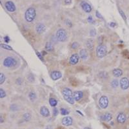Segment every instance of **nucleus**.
Returning a JSON list of instances; mask_svg holds the SVG:
<instances>
[{
	"mask_svg": "<svg viewBox=\"0 0 129 129\" xmlns=\"http://www.w3.org/2000/svg\"><path fill=\"white\" fill-rule=\"evenodd\" d=\"M62 94L63 95L64 99L66 100V101L69 103L70 104L73 105L74 103V98L72 95V92L70 89L68 88H64L62 90Z\"/></svg>",
	"mask_w": 129,
	"mask_h": 129,
	"instance_id": "obj_1",
	"label": "nucleus"
},
{
	"mask_svg": "<svg viewBox=\"0 0 129 129\" xmlns=\"http://www.w3.org/2000/svg\"><path fill=\"white\" fill-rule=\"evenodd\" d=\"M36 16V10L32 7L28 8L25 12V18L28 22H32L35 19Z\"/></svg>",
	"mask_w": 129,
	"mask_h": 129,
	"instance_id": "obj_2",
	"label": "nucleus"
},
{
	"mask_svg": "<svg viewBox=\"0 0 129 129\" xmlns=\"http://www.w3.org/2000/svg\"><path fill=\"white\" fill-rule=\"evenodd\" d=\"M56 39L60 42H64L67 39V33L65 30L63 28H59L57 32H56Z\"/></svg>",
	"mask_w": 129,
	"mask_h": 129,
	"instance_id": "obj_3",
	"label": "nucleus"
},
{
	"mask_svg": "<svg viewBox=\"0 0 129 129\" xmlns=\"http://www.w3.org/2000/svg\"><path fill=\"white\" fill-rule=\"evenodd\" d=\"M107 53V46L105 45H100L96 48V54L98 57L102 58L105 57Z\"/></svg>",
	"mask_w": 129,
	"mask_h": 129,
	"instance_id": "obj_4",
	"label": "nucleus"
},
{
	"mask_svg": "<svg viewBox=\"0 0 129 129\" xmlns=\"http://www.w3.org/2000/svg\"><path fill=\"white\" fill-rule=\"evenodd\" d=\"M16 60L14 57H6L3 61V65L7 68H10V67L14 66L16 64Z\"/></svg>",
	"mask_w": 129,
	"mask_h": 129,
	"instance_id": "obj_5",
	"label": "nucleus"
},
{
	"mask_svg": "<svg viewBox=\"0 0 129 129\" xmlns=\"http://www.w3.org/2000/svg\"><path fill=\"white\" fill-rule=\"evenodd\" d=\"M99 104H100V107L102 109H107L108 105H109V99L107 96H101L99 100Z\"/></svg>",
	"mask_w": 129,
	"mask_h": 129,
	"instance_id": "obj_6",
	"label": "nucleus"
},
{
	"mask_svg": "<svg viewBox=\"0 0 129 129\" xmlns=\"http://www.w3.org/2000/svg\"><path fill=\"white\" fill-rule=\"evenodd\" d=\"M120 87L123 90H127L129 87V80L127 77H123L120 81Z\"/></svg>",
	"mask_w": 129,
	"mask_h": 129,
	"instance_id": "obj_7",
	"label": "nucleus"
},
{
	"mask_svg": "<svg viewBox=\"0 0 129 129\" xmlns=\"http://www.w3.org/2000/svg\"><path fill=\"white\" fill-rule=\"evenodd\" d=\"M5 6L6 9L9 12H14L16 10V6H15L14 3L11 1L6 2Z\"/></svg>",
	"mask_w": 129,
	"mask_h": 129,
	"instance_id": "obj_8",
	"label": "nucleus"
},
{
	"mask_svg": "<svg viewBox=\"0 0 129 129\" xmlns=\"http://www.w3.org/2000/svg\"><path fill=\"white\" fill-rule=\"evenodd\" d=\"M79 56L77 54H74L70 56V59H69V63L72 65L77 64L79 61Z\"/></svg>",
	"mask_w": 129,
	"mask_h": 129,
	"instance_id": "obj_9",
	"label": "nucleus"
},
{
	"mask_svg": "<svg viewBox=\"0 0 129 129\" xmlns=\"http://www.w3.org/2000/svg\"><path fill=\"white\" fill-rule=\"evenodd\" d=\"M62 124L64 126H70L72 125V123H73V120L71 117H69V116H66V117H64V118L62 119Z\"/></svg>",
	"mask_w": 129,
	"mask_h": 129,
	"instance_id": "obj_10",
	"label": "nucleus"
},
{
	"mask_svg": "<svg viewBox=\"0 0 129 129\" xmlns=\"http://www.w3.org/2000/svg\"><path fill=\"white\" fill-rule=\"evenodd\" d=\"M46 30V27L43 23H38L36 27V30L38 34H43Z\"/></svg>",
	"mask_w": 129,
	"mask_h": 129,
	"instance_id": "obj_11",
	"label": "nucleus"
},
{
	"mask_svg": "<svg viewBox=\"0 0 129 129\" xmlns=\"http://www.w3.org/2000/svg\"><path fill=\"white\" fill-rule=\"evenodd\" d=\"M40 114H41V116H43V117H48L50 116V112H49V110L47 107H45V106H43V107H41L40 109Z\"/></svg>",
	"mask_w": 129,
	"mask_h": 129,
	"instance_id": "obj_12",
	"label": "nucleus"
},
{
	"mask_svg": "<svg viewBox=\"0 0 129 129\" xmlns=\"http://www.w3.org/2000/svg\"><path fill=\"white\" fill-rule=\"evenodd\" d=\"M81 7H82V9L84 10V11H85L86 12L89 13L91 12V10H92V7H91V6H90L89 3H87V2L85 1L81 2Z\"/></svg>",
	"mask_w": 129,
	"mask_h": 129,
	"instance_id": "obj_13",
	"label": "nucleus"
},
{
	"mask_svg": "<svg viewBox=\"0 0 129 129\" xmlns=\"http://www.w3.org/2000/svg\"><path fill=\"white\" fill-rule=\"evenodd\" d=\"M117 121L119 123H124L127 120V117H126L125 114L124 113H120L117 116Z\"/></svg>",
	"mask_w": 129,
	"mask_h": 129,
	"instance_id": "obj_14",
	"label": "nucleus"
},
{
	"mask_svg": "<svg viewBox=\"0 0 129 129\" xmlns=\"http://www.w3.org/2000/svg\"><path fill=\"white\" fill-rule=\"evenodd\" d=\"M62 77V74L59 71H53L51 73V78L53 80H57Z\"/></svg>",
	"mask_w": 129,
	"mask_h": 129,
	"instance_id": "obj_15",
	"label": "nucleus"
},
{
	"mask_svg": "<svg viewBox=\"0 0 129 129\" xmlns=\"http://www.w3.org/2000/svg\"><path fill=\"white\" fill-rule=\"evenodd\" d=\"M83 92L81 91H77V92H75L73 94V97L74 98V100L75 101H79L83 98Z\"/></svg>",
	"mask_w": 129,
	"mask_h": 129,
	"instance_id": "obj_16",
	"label": "nucleus"
},
{
	"mask_svg": "<svg viewBox=\"0 0 129 129\" xmlns=\"http://www.w3.org/2000/svg\"><path fill=\"white\" fill-rule=\"evenodd\" d=\"M79 57L83 60H86L88 58V52L86 49H81L79 52Z\"/></svg>",
	"mask_w": 129,
	"mask_h": 129,
	"instance_id": "obj_17",
	"label": "nucleus"
},
{
	"mask_svg": "<svg viewBox=\"0 0 129 129\" xmlns=\"http://www.w3.org/2000/svg\"><path fill=\"white\" fill-rule=\"evenodd\" d=\"M86 46L87 48L90 50H93L94 48V41L92 39H89L88 40L86 41Z\"/></svg>",
	"mask_w": 129,
	"mask_h": 129,
	"instance_id": "obj_18",
	"label": "nucleus"
},
{
	"mask_svg": "<svg viewBox=\"0 0 129 129\" xmlns=\"http://www.w3.org/2000/svg\"><path fill=\"white\" fill-rule=\"evenodd\" d=\"M101 119L105 121H110L112 119V116L110 113H105L101 116Z\"/></svg>",
	"mask_w": 129,
	"mask_h": 129,
	"instance_id": "obj_19",
	"label": "nucleus"
},
{
	"mask_svg": "<svg viewBox=\"0 0 129 129\" xmlns=\"http://www.w3.org/2000/svg\"><path fill=\"white\" fill-rule=\"evenodd\" d=\"M113 75L115 77H120V76H121L122 74H123V72H122V70L120 68H116L114 70H113Z\"/></svg>",
	"mask_w": 129,
	"mask_h": 129,
	"instance_id": "obj_20",
	"label": "nucleus"
},
{
	"mask_svg": "<svg viewBox=\"0 0 129 129\" xmlns=\"http://www.w3.org/2000/svg\"><path fill=\"white\" fill-rule=\"evenodd\" d=\"M45 48L47 51H52L54 50V46L50 42H47L45 45Z\"/></svg>",
	"mask_w": 129,
	"mask_h": 129,
	"instance_id": "obj_21",
	"label": "nucleus"
},
{
	"mask_svg": "<svg viewBox=\"0 0 129 129\" xmlns=\"http://www.w3.org/2000/svg\"><path fill=\"white\" fill-rule=\"evenodd\" d=\"M49 103L52 107H55L57 104V101L54 98H50L49 100Z\"/></svg>",
	"mask_w": 129,
	"mask_h": 129,
	"instance_id": "obj_22",
	"label": "nucleus"
},
{
	"mask_svg": "<svg viewBox=\"0 0 129 129\" xmlns=\"http://www.w3.org/2000/svg\"><path fill=\"white\" fill-rule=\"evenodd\" d=\"M111 86L113 88H117L119 85V81L117 79H113L112 81H111Z\"/></svg>",
	"mask_w": 129,
	"mask_h": 129,
	"instance_id": "obj_23",
	"label": "nucleus"
},
{
	"mask_svg": "<svg viewBox=\"0 0 129 129\" xmlns=\"http://www.w3.org/2000/svg\"><path fill=\"white\" fill-rule=\"evenodd\" d=\"M28 97H29L30 100L32 101H34L36 100V94L33 92H30L29 94H28Z\"/></svg>",
	"mask_w": 129,
	"mask_h": 129,
	"instance_id": "obj_24",
	"label": "nucleus"
},
{
	"mask_svg": "<svg viewBox=\"0 0 129 129\" xmlns=\"http://www.w3.org/2000/svg\"><path fill=\"white\" fill-rule=\"evenodd\" d=\"M1 47L2 48H3V49H6V50H12V48L11 46L6 44H1Z\"/></svg>",
	"mask_w": 129,
	"mask_h": 129,
	"instance_id": "obj_25",
	"label": "nucleus"
},
{
	"mask_svg": "<svg viewBox=\"0 0 129 129\" xmlns=\"http://www.w3.org/2000/svg\"><path fill=\"white\" fill-rule=\"evenodd\" d=\"M60 111H61V115H63V116H66V115H68L69 114L68 111H67L66 109H64V108H61Z\"/></svg>",
	"mask_w": 129,
	"mask_h": 129,
	"instance_id": "obj_26",
	"label": "nucleus"
},
{
	"mask_svg": "<svg viewBox=\"0 0 129 129\" xmlns=\"http://www.w3.org/2000/svg\"><path fill=\"white\" fill-rule=\"evenodd\" d=\"M5 80V76L3 73H1L0 74V84L2 85L4 83Z\"/></svg>",
	"mask_w": 129,
	"mask_h": 129,
	"instance_id": "obj_27",
	"label": "nucleus"
},
{
	"mask_svg": "<svg viewBox=\"0 0 129 129\" xmlns=\"http://www.w3.org/2000/svg\"><path fill=\"white\" fill-rule=\"evenodd\" d=\"M30 118H31V115L29 113H26L23 115V118L25 121H28L30 119Z\"/></svg>",
	"mask_w": 129,
	"mask_h": 129,
	"instance_id": "obj_28",
	"label": "nucleus"
},
{
	"mask_svg": "<svg viewBox=\"0 0 129 129\" xmlns=\"http://www.w3.org/2000/svg\"><path fill=\"white\" fill-rule=\"evenodd\" d=\"M6 96V93L2 89H0V98H3Z\"/></svg>",
	"mask_w": 129,
	"mask_h": 129,
	"instance_id": "obj_29",
	"label": "nucleus"
},
{
	"mask_svg": "<svg viewBox=\"0 0 129 129\" xmlns=\"http://www.w3.org/2000/svg\"><path fill=\"white\" fill-rule=\"evenodd\" d=\"M71 47L73 49H76L79 47V43L77 42H74L73 43H72V45H71Z\"/></svg>",
	"mask_w": 129,
	"mask_h": 129,
	"instance_id": "obj_30",
	"label": "nucleus"
},
{
	"mask_svg": "<svg viewBox=\"0 0 129 129\" xmlns=\"http://www.w3.org/2000/svg\"><path fill=\"white\" fill-rule=\"evenodd\" d=\"M119 11H120V14H121V16H122L123 19L124 20H126V19H127V17H126L125 14V13H124L121 10H120Z\"/></svg>",
	"mask_w": 129,
	"mask_h": 129,
	"instance_id": "obj_31",
	"label": "nucleus"
},
{
	"mask_svg": "<svg viewBox=\"0 0 129 129\" xmlns=\"http://www.w3.org/2000/svg\"><path fill=\"white\" fill-rule=\"evenodd\" d=\"M90 34L91 36H95L96 35V31L95 29H92L90 31Z\"/></svg>",
	"mask_w": 129,
	"mask_h": 129,
	"instance_id": "obj_32",
	"label": "nucleus"
},
{
	"mask_svg": "<svg viewBox=\"0 0 129 129\" xmlns=\"http://www.w3.org/2000/svg\"><path fill=\"white\" fill-rule=\"evenodd\" d=\"M96 17H97V18H98L103 19V16H102L100 14V13L99 12H98V11H96Z\"/></svg>",
	"mask_w": 129,
	"mask_h": 129,
	"instance_id": "obj_33",
	"label": "nucleus"
},
{
	"mask_svg": "<svg viewBox=\"0 0 129 129\" xmlns=\"http://www.w3.org/2000/svg\"><path fill=\"white\" fill-rule=\"evenodd\" d=\"M36 54H37V56H38V57H39V59H40L41 60H42V61H43V55L41 54V53H39V52H36Z\"/></svg>",
	"mask_w": 129,
	"mask_h": 129,
	"instance_id": "obj_34",
	"label": "nucleus"
},
{
	"mask_svg": "<svg viewBox=\"0 0 129 129\" xmlns=\"http://www.w3.org/2000/svg\"><path fill=\"white\" fill-rule=\"evenodd\" d=\"M53 114L54 116H56L58 114V111L57 109H54L53 110Z\"/></svg>",
	"mask_w": 129,
	"mask_h": 129,
	"instance_id": "obj_35",
	"label": "nucleus"
},
{
	"mask_svg": "<svg viewBox=\"0 0 129 129\" xmlns=\"http://www.w3.org/2000/svg\"><path fill=\"white\" fill-rule=\"evenodd\" d=\"M88 21L90 23H93L94 22V20H93V18H92L91 16H89L88 18Z\"/></svg>",
	"mask_w": 129,
	"mask_h": 129,
	"instance_id": "obj_36",
	"label": "nucleus"
},
{
	"mask_svg": "<svg viewBox=\"0 0 129 129\" xmlns=\"http://www.w3.org/2000/svg\"><path fill=\"white\" fill-rule=\"evenodd\" d=\"M4 40H5V41L6 43H9L10 41V39L8 36H6V37H5V38H4Z\"/></svg>",
	"mask_w": 129,
	"mask_h": 129,
	"instance_id": "obj_37",
	"label": "nucleus"
},
{
	"mask_svg": "<svg viewBox=\"0 0 129 129\" xmlns=\"http://www.w3.org/2000/svg\"><path fill=\"white\" fill-rule=\"evenodd\" d=\"M110 25H111V27H116V23L112 22L111 24H110Z\"/></svg>",
	"mask_w": 129,
	"mask_h": 129,
	"instance_id": "obj_38",
	"label": "nucleus"
},
{
	"mask_svg": "<svg viewBox=\"0 0 129 129\" xmlns=\"http://www.w3.org/2000/svg\"><path fill=\"white\" fill-rule=\"evenodd\" d=\"M64 3L66 4H70L71 3V0H64Z\"/></svg>",
	"mask_w": 129,
	"mask_h": 129,
	"instance_id": "obj_39",
	"label": "nucleus"
},
{
	"mask_svg": "<svg viewBox=\"0 0 129 129\" xmlns=\"http://www.w3.org/2000/svg\"><path fill=\"white\" fill-rule=\"evenodd\" d=\"M45 129H52V127L51 125H47L45 128Z\"/></svg>",
	"mask_w": 129,
	"mask_h": 129,
	"instance_id": "obj_40",
	"label": "nucleus"
},
{
	"mask_svg": "<svg viewBox=\"0 0 129 129\" xmlns=\"http://www.w3.org/2000/svg\"><path fill=\"white\" fill-rule=\"evenodd\" d=\"M1 123H3V117H2V116H1Z\"/></svg>",
	"mask_w": 129,
	"mask_h": 129,
	"instance_id": "obj_41",
	"label": "nucleus"
},
{
	"mask_svg": "<svg viewBox=\"0 0 129 129\" xmlns=\"http://www.w3.org/2000/svg\"><path fill=\"white\" fill-rule=\"evenodd\" d=\"M84 129H90V128H89V127H86V128H85Z\"/></svg>",
	"mask_w": 129,
	"mask_h": 129,
	"instance_id": "obj_42",
	"label": "nucleus"
}]
</instances>
